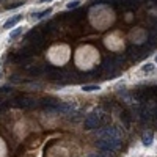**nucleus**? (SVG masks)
<instances>
[{"instance_id": "nucleus-1", "label": "nucleus", "mask_w": 157, "mask_h": 157, "mask_svg": "<svg viewBox=\"0 0 157 157\" xmlns=\"http://www.w3.org/2000/svg\"><path fill=\"white\" fill-rule=\"evenodd\" d=\"M22 19H24V14H14L13 17H10V19H8V21L3 24V29H5V30L13 29V27H14V25H17Z\"/></svg>"}, {"instance_id": "nucleus-2", "label": "nucleus", "mask_w": 157, "mask_h": 157, "mask_svg": "<svg viewBox=\"0 0 157 157\" xmlns=\"http://www.w3.org/2000/svg\"><path fill=\"white\" fill-rule=\"evenodd\" d=\"M24 27H17V29H14V30H11L10 32V38H8V39H10V41H13V39H16V38H19V36L24 33Z\"/></svg>"}, {"instance_id": "nucleus-3", "label": "nucleus", "mask_w": 157, "mask_h": 157, "mask_svg": "<svg viewBox=\"0 0 157 157\" xmlns=\"http://www.w3.org/2000/svg\"><path fill=\"white\" fill-rule=\"evenodd\" d=\"M49 14H52V8H47V10H43V11H38V13H35L33 14V19H44L46 16H49Z\"/></svg>"}, {"instance_id": "nucleus-4", "label": "nucleus", "mask_w": 157, "mask_h": 157, "mask_svg": "<svg viewBox=\"0 0 157 157\" xmlns=\"http://www.w3.org/2000/svg\"><path fill=\"white\" fill-rule=\"evenodd\" d=\"M101 87L99 85H84L82 87V91H85V93H93V91H99Z\"/></svg>"}, {"instance_id": "nucleus-5", "label": "nucleus", "mask_w": 157, "mask_h": 157, "mask_svg": "<svg viewBox=\"0 0 157 157\" xmlns=\"http://www.w3.org/2000/svg\"><path fill=\"white\" fill-rule=\"evenodd\" d=\"M152 138H154L152 134L145 135V137H143V145H145V146H151V145H152Z\"/></svg>"}, {"instance_id": "nucleus-6", "label": "nucleus", "mask_w": 157, "mask_h": 157, "mask_svg": "<svg viewBox=\"0 0 157 157\" xmlns=\"http://www.w3.org/2000/svg\"><path fill=\"white\" fill-rule=\"evenodd\" d=\"M77 6H80V0H71V2L66 5L68 10H72V8H77Z\"/></svg>"}, {"instance_id": "nucleus-7", "label": "nucleus", "mask_w": 157, "mask_h": 157, "mask_svg": "<svg viewBox=\"0 0 157 157\" xmlns=\"http://www.w3.org/2000/svg\"><path fill=\"white\" fill-rule=\"evenodd\" d=\"M121 119L124 121L126 127H129V124H131V116H129V113H127V112H124V113L121 115Z\"/></svg>"}, {"instance_id": "nucleus-8", "label": "nucleus", "mask_w": 157, "mask_h": 157, "mask_svg": "<svg viewBox=\"0 0 157 157\" xmlns=\"http://www.w3.org/2000/svg\"><path fill=\"white\" fill-rule=\"evenodd\" d=\"M154 68H155V66H154L152 63H146L145 66H143V72H152Z\"/></svg>"}, {"instance_id": "nucleus-9", "label": "nucleus", "mask_w": 157, "mask_h": 157, "mask_svg": "<svg viewBox=\"0 0 157 157\" xmlns=\"http://www.w3.org/2000/svg\"><path fill=\"white\" fill-rule=\"evenodd\" d=\"M49 2H53V0H39L38 3H49Z\"/></svg>"}, {"instance_id": "nucleus-10", "label": "nucleus", "mask_w": 157, "mask_h": 157, "mask_svg": "<svg viewBox=\"0 0 157 157\" xmlns=\"http://www.w3.org/2000/svg\"><path fill=\"white\" fill-rule=\"evenodd\" d=\"M155 63H157V57H155Z\"/></svg>"}]
</instances>
